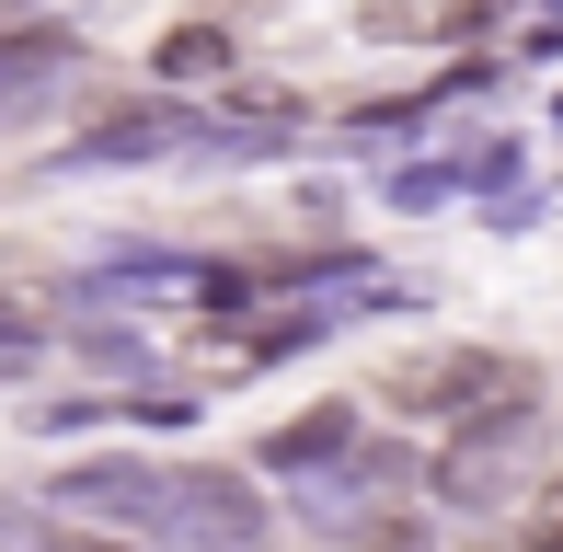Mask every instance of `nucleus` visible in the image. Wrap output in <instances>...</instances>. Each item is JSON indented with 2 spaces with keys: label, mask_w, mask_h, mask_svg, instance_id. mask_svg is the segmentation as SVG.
<instances>
[{
  "label": "nucleus",
  "mask_w": 563,
  "mask_h": 552,
  "mask_svg": "<svg viewBox=\"0 0 563 552\" xmlns=\"http://www.w3.org/2000/svg\"><path fill=\"white\" fill-rule=\"evenodd\" d=\"M150 541L162 552H265V507H253L242 472H162Z\"/></svg>",
  "instance_id": "nucleus-1"
},
{
  "label": "nucleus",
  "mask_w": 563,
  "mask_h": 552,
  "mask_svg": "<svg viewBox=\"0 0 563 552\" xmlns=\"http://www.w3.org/2000/svg\"><path fill=\"white\" fill-rule=\"evenodd\" d=\"M391 404L402 415H472V404H529V391H518V368L483 357V345H438V357L391 368Z\"/></svg>",
  "instance_id": "nucleus-2"
},
{
  "label": "nucleus",
  "mask_w": 563,
  "mask_h": 552,
  "mask_svg": "<svg viewBox=\"0 0 563 552\" xmlns=\"http://www.w3.org/2000/svg\"><path fill=\"white\" fill-rule=\"evenodd\" d=\"M46 507L58 518H115V530H150V507H162V472L150 461H81L46 484Z\"/></svg>",
  "instance_id": "nucleus-3"
},
{
  "label": "nucleus",
  "mask_w": 563,
  "mask_h": 552,
  "mask_svg": "<svg viewBox=\"0 0 563 552\" xmlns=\"http://www.w3.org/2000/svg\"><path fill=\"white\" fill-rule=\"evenodd\" d=\"M518 449H529V426H506V438H495V426H472V438L438 461V495H449V507H495V495L518 484Z\"/></svg>",
  "instance_id": "nucleus-4"
},
{
  "label": "nucleus",
  "mask_w": 563,
  "mask_h": 552,
  "mask_svg": "<svg viewBox=\"0 0 563 552\" xmlns=\"http://www.w3.org/2000/svg\"><path fill=\"white\" fill-rule=\"evenodd\" d=\"M230 69V23H185V35H162V81H219Z\"/></svg>",
  "instance_id": "nucleus-5"
},
{
  "label": "nucleus",
  "mask_w": 563,
  "mask_h": 552,
  "mask_svg": "<svg viewBox=\"0 0 563 552\" xmlns=\"http://www.w3.org/2000/svg\"><path fill=\"white\" fill-rule=\"evenodd\" d=\"M334 449H345V415L322 404V415H299V426H276V449H265V461H276V472H299V461H334Z\"/></svg>",
  "instance_id": "nucleus-6"
},
{
  "label": "nucleus",
  "mask_w": 563,
  "mask_h": 552,
  "mask_svg": "<svg viewBox=\"0 0 563 552\" xmlns=\"http://www.w3.org/2000/svg\"><path fill=\"white\" fill-rule=\"evenodd\" d=\"M449 185H472V162H402L391 173V208H449Z\"/></svg>",
  "instance_id": "nucleus-7"
},
{
  "label": "nucleus",
  "mask_w": 563,
  "mask_h": 552,
  "mask_svg": "<svg viewBox=\"0 0 563 552\" xmlns=\"http://www.w3.org/2000/svg\"><path fill=\"white\" fill-rule=\"evenodd\" d=\"M541 541L563 552V472H552V495H541Z\"/></svg>",
  "instance_id": "nucleus-8"
},
{
  "label": "nucleus",
  "mask_w": 563,
  "mask_h": 552,
  "mask_svg": "<svg viewBox=\"0 0 563 552\" xmlns=\"http://www.w3.org/2000/svg\"><path fill=\"white\" fill-rule=\"evenodd\" d=\"M529 46H563V0H552V12H529Z\"/></svg>",
  "instance_id": "nucleus-9"
},
{
  "label": "nucleus",
  "mask_w": 563,
  "mask_h": 552,
  "mask_svg": "<svg viewBox=\"0 0 563 552\" xmlns=\"http://www.w3.org/2000/svg\"><path fill=\"white\" fill-rule=\"evenodd\" d=\"M23 541H35V530H23ZM35 552H92V541H35Z\"/></svg>",
  "instance_id": "nucleus-10"
},
{
  "label": "nucleus",
  "mask_w": 563,
  "mask_h": 552,
  "mask_svg": "<svg viewBox=\"0 0 563 552\" xmlns=\"http://www.w3.org/2000/svg\"><path fill=\"white\" fill-rule=\"evenodd\" d=\"M242 12H253V0H242Z\"/></svg>",
  "instance_id": "nucleus-11"
}]
</instances>
